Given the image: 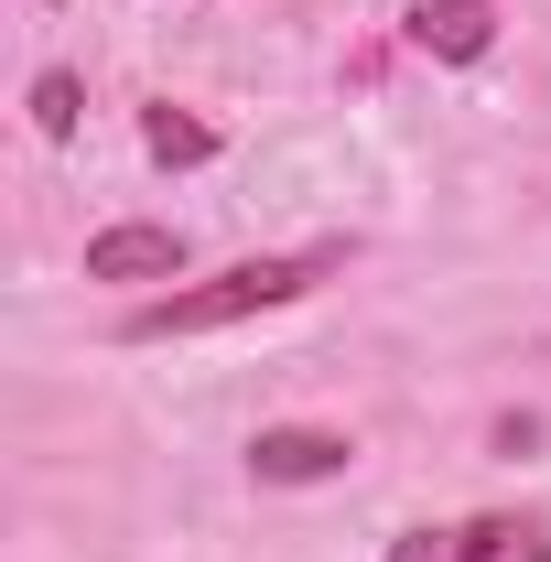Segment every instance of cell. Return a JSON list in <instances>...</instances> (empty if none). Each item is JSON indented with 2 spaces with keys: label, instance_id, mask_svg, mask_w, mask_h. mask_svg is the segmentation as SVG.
<instances>
[{
  "label": "cell",
  "instance_id": "cell-1",
  "mask_svg": "<svg viewBox=\"0 0 551 562\" xmlns=\"http://www.w3.org/2000/svg\"><path fill=\"white\" fill-rule=\"evenodd\" d=\"M346 271V238H314V249H271V260H227L216 281H184V292H151L140 314H120L131 347H173V336H216V325H249L271 303H303L314 281Z\"/></svg>",
  "mask_w": 551,
  "mask_h": 562
},
{
  "label": "cell",
  "instance_id": "cell-2",
  "mask_svg": "<svg viewBox=\"0 0 551 562\" xmlns=\"http://www.w3.org/2000/svg\"><path fill=\"white\" fill-rule=\"evenodd\" d=\"M346 465H357V443L325 432V422H271V432L249 443V476H260V487H325Z\"/></svg>",
  "mask_w": 551,
  "mask_h": 562
},
{
  "label": "cell",
  "instance_id": "cell-3",
  "mask_svg": "<svg viewBox=\"0 0 551 562\" xmlns=\"http://www.w3.org/2000/svg\"><path fill=\"white\" fill-rule=\"evenodd\" d=\"M184 271V227H98L87 238V281H173Z\"/></svg>",
  "mask_w": 551,
  "mask_h": 562
},
{
  "label": "cell",
  "instance_id": "cell-4",
  "mask_svg": "<svg viewBox=\"0 0 551 562\" xmlns=\"http://www.w3.org/2000/svg\"><path fill=\"white\" fill-rule=\"evenodd\" d=\"M412 44L432 66H476L497 44V0H412Z\"/></svg>",
  "mask_w": 551,
  "mask_h": 562
},
{
  "label": "cell",
  "instance_id": "cell-5",
  "mask_svg": "<svg viewBox=\"0 0 551 562\" xmlns=\"http://www.w3.org/2000/svg\"><path fill=\"white\" fill-rule=\"evenodd\" d=\"M454 562H551V519L541 508H486L454 530Z\"/></svg>",
  "mask_w": 551,
  "mask_h": 562
},
{
  "label": "cell",
  "instance_id": "cell-6",
  "mask_svg": "<svg viewBox=\"0 0 551 562\" xmlns=\"http://www.w3.org/2000/svg\"><path fill=\"white\" fill-rule=\"evenodd\" d=\"M140 140H151V162H206L216 151V131L184 120V109H140Z\"/></svg>",
  "mask_w": 551,
  "mask_h": 562
},
{
  "label": "cell",
  "instance_id": "cell-7",
  "mask_svg": "<svg viewBox=\"0 0 551 562\" xmlns=\"http://www.w3.org/2000/svg\"><path fill=\"white\" fill-rule=\"evenodd\" d=\"M76 109H87V87H76L66 66L33 76V131H44V140H76Z\"/></svg>",
  "mask_w": 551,
  "mask_h": 562
},
{
  "label": "cell",
  "instance_id": "cell-8",
  "mask_svg": "<svg viewBox=\"0 0 551 562\" xmlns=\"http://www.w3.org/2000/svg\"><path fill=\"white\" fill-rule=\"evenodd\" d=\"M390 562H454V530H401Z\"/></svg>",
  "mask_w": 551,
  "mask_h": 562
}]
</instances>
